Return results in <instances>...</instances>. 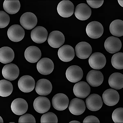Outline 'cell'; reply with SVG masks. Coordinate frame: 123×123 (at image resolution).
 <instances>
[{"label":"cell","mask_w":123,"mask_h":123,"mask_svg":"<svg viewBox=\"0 0 123 123\" xmlns=\"http://www.w3.org/2000/svg\"><path fill=\"white\" fill-rule=\"evenodd\" d=\"M10 18L8 14L3 11H0V28H4L8 25Z\"/></svg>","instance_id":"836d02e7"},{"label":"cell","mask_w":123,"mask_h":123,"mask_svg":"<svg viewBox=\"0 0 123 123\" xmlns=\"http://www.w3.org/2000/svg\"><path fill=\"white\" fill-rule=\"evenodd\" d=\"M13 85L9 81L6 80L0 81V96L2 97L9 96L12 92Z\"/></svg>","instance_id":"f546056e"},{"label":"cell","mask_w":123,"mask_h":123,"mask_svg":"<svg viewBox=\"0 0 123 123\" xmlns=\"http://www.w3.org/2000/svg\"><path fill=\"white\" fill-rule=\"evenodd\" d=\"M112 119L115 123H123V108L115 109L112 114Z\"/></svg>","instance_id":"d6a6232c"},{"label":"cell","mask_w":123,"mask_h":123,"mask_svg":"<svg viewBox=\"0 0 123 123\" xmlns=\"http://www.w3.org/2000/svg\"><path fill=\"white\" fill-rule=\"evenodd\" d=\"M57 12L61 17L68 18L73 15L74 6L73 3L68 0H64L59 3L57 7Z\"/></svg>","instance_id":"3957f363"},{"label":"cell","mask_w":123,"mask_h":123,"mask_svg":"<svg viewBox=\"0 0 123 123\" xmlns=\"http://www.w3.org/2000/svg\"><path fill=\"white\" fill-rule=\"evenodd\" d=\"M14 57V51L11 48L4 46L0 49V62L3 64H8L12 61Z\"/></svg>","instance_id":"484cf974"},{"label":"cell","mask_w":123,"mask_h":123,"mask_svg":"<svg viewBox=\"0 0 123 123\" xmlns=\"http://www.w3.org/2000/svg\"><path fill=\"white\" fill-rule=\"evenodd\" d=\"M7 36L10 40L19 42L24 39L25 31L22 27L17 24L12 25L7 31Z\"/></svg>","instance_id":"277c9868"},{"label":"cell","mask_w":123,"mask_h":123,"mask_svg":"<svg viewBox=\"0 0 123 123\" xmlns=\"http://www.w3.org/2000/svg\"><path fill=\"white\" fill-rule=\"evenodd\" d=\"M80 123V122L77 121H73L71 122H70V123Z\"/></svg>","instance_id":"74e56055"},{"label":"cell","mask_w":123,"mask_h":123,"mask_svg":"<svg viewBox=\"0 0 123 123\" xmlns=\"http://www.w3.org/2000/svg\"><path fill=\"white\" fill-rule=\"evenodd\" d=\"M54 67L53 62L48 58L41 59L37 64V68L39 72L43 75H47L52 73Z\"/></svg>","instance_id":"30bf717a"},{"label":"cell","mask_w":123,"mask_h":123,"mask_svg":"<svg viewBox=\"0 0 123 123\" xmlns=\"http://www.w3.org/2000/svg\"><path fill=\"white\" fill-rule=\"evenodd\" d=\"M3 6L6 12L9 14H14L19 11L21 5L18 0H6L4 2Z\"/></svg>","instance_id":"83f0119b"},{"label":"cell","mask_w":123,"mask_h":123,"mask_svg":"<svg viewBox=\"0 0 123 123\" xmlns=\"http://www.w3.org/2000/svg\"><path fill=\"white\" fill-rule=\"evenodd\" d=\"M2 74L6 79L10 81L14 80L19 76V68L14 64L10 63L6 64L3 68Z\"/></svg>","instance_id":"9c48e42d"},{"label":"cell","mask_w":123,"mask_h":123,"mask_svg":"<svg viewBox=\"0 0 123 123\" xmlns=\"http://www.w3.org/2000/svg\"><path fill=\"white\" fill-rule=\"evenodd\" d=\"M89 6L93 8H98L101 7L104 3V0H87Z\"/></svg>","instance_id":"d590c367"},{"label":"cell","mask_w":123,"mask_h":123,"mask_svg":"<svg viewBox=\"0 0 123 123\" xmlns=\"http://www.w3.org/2000/svg\"><path fill=\"white\" fill-rule=\"evenodd\" d=\"M102 98L105 104L112 106L116 105L119 102V95L117 91L112 89H109L104 91Z\"/></svg>","instance_id":"8fae6325"},{"label":"cell","mask_w":123,"mask_h":123,"mask_svg":"<svg viewBox=\"0 0 123 123\" xmlns=\"http://www.w3.org/2000/svg\"><path fill=\"white\" fill-rule=\"evenodd\" d=\"M58 122L57 117L52 112H49L43 114L41 118V123H55Z\"/></svg>","instance_id":"1f68e13d"},{"label":"cell","mask_w":123,"mask_h":123,"mask_svg":"<svg viewBox=\"0 0 123 123\" xmlns=\"http://www.w3.org/2000/svg\"><path fill=\"white\" fill-rule=\"evenodd\" d=\"M24 56L27 61L31 63H35L40 58L42 53L37 47L31 46L27 48L25 50Z\"/></svg>","instance_id":"cb8c5ba5"},{"label":"cell","mask_w":123,"mask_h":123,"mask_svg":"<svg viewBox=\"0 0 123 123\" xmlns=\"http://www.w3.org/2000/svg\"><path fill=\"white\" fill-rule=\"evenodd\" d=\"M83 70L77 65L70 66L66 71V77L71 83H77L80 81L83 78Z\"/></svg>","instance_id":"52a82bcc"},{"label":"cell","mask_w":123,"mask_h":123,"mask_svg":"<svg viewBox=\"0 0 123 123\" xmlns=\"http://www.w3.org/2000/svg\"><path fill=\"white\" fill-rule=\"evenodd\" d=\"M69 109L71 113L73 115H79L82 114L85 111V103L83 100L75 98L70 101Z\"/></svg>","instance_id":"603a6c76"},{"label":"cell","mask_w":123,"mask_h":123,"mask_svg":"<svg viewBox=\"0 0 123 123\" xmlns=\"http://www.w3.org/2000/svg\"><path fill=\"white\" fill-rule=\"evenodd\" d=\"M20 22L21 25L26 30H31L37 25V19L34 14L27 12L24 13L21 16Z\"/></svg>","instance_id":"8992f818"},{"label":"cell","mask_w":123,"mask_h":123,"mask_svg":"<svg viewBox=\"0 0 123 123\" xmlns=\"http://www.w3.org/2000/svg\"><path fill=\"white\" fill-rule=\"evenodd\" d=\"M58 55L60 60L64 62H69L74 58L75 50L70 45H64L58 50Z\"/></svg>","instance_id":"7402d4cb"},{"label":"cell","mask_w":123,"mask_h":123,"mask_svg":"<svg viewBox=\"0 0 123 123\" xmlns=\"http://www.w3.org/2000/svg\"><path fill=\"white\" fill-rule=\"evenodd\" d=\"M18 88L21 91L25 93L31 92L35 87V80L29 75L23 76L18 80Z\"/></svg>","instance_id":"5b68a950"},{"label":"cell","mask_w":123,"mask_h":123,"mask_svg":"<svg viewBox=\"0 0 123 123\" xmlns=\"http://www.w3.org/2000/svg\"><path fill=\"white\" fill-rule=\"evenodd\" d=\"M111 33L115 36L120 37L123 35V21L119 19L115 20L111 23L110 26Z\"/></svg>","instance_id":"f1b7e54d"},{"label":"cell","mask_w":123,"mask_h":123,"mask_svg":"<svg viewBox=\"0 0 123 123\" xmlns=\"http://www.w3.org/2000/svg\"><path fill=\"white\" fill-rule=\"evenodd\" d=\"M112 65L115 68L117 69H123V53H117L114 55L111 59Z\"/></svg>","instance_id":"4dcf8cb0"},{"label":"cell","mask_w":123,"mask_h":123,"mask_svg":"<svg viewBox=\"0 0 123 123\" xmlns=\"http://www.w3.org/2000/svg\"><path fill=\"white\" fill-rule=\"evenodd\" d=\"M75 52L76 56L80 59H87L92 53V48L89 43L82 42L76 46Z\"/></svg>","instance_id":"9a60e30c"},{"label":"cell","mask_w":123,"mask_h":123,"mask_svg":"<svg viewBox=\"0 0 123 123\" xmlns=\"http://www.w3.org/2000/svg\"><path fill=\"white\" fill-rule=\"evenodd\" d=\"M92 14L90 7L85 3H81L76 7L75 15L78 19L85 21L88 19Z\"/></svg>","instance_id":"d4e9b609"},{"label":"cell","mask_w":123,"mask_h":123,"mask_svg":"<svg viewBox=\"0 0 123 123\" xmlns=\"http://www.w3.org/2000/svg\"><path fill=\"white\" fill-rule=\"evenodd\" d=\"M73 91L75 95L78 98H85L90 94L91 88L87 83L80 81L75 85Z\"/></svg>","instance_id":"e0dca14e"},{"label":"cell","mask_w":123,"mask_h":123,"mask_svg":"<svg viewBox=\"0 0 123 123\" xmlns=\"http://www.w3.org/2000/svg\"><path fill=\"white\" fill-rule=\"evenodd\" d=\"M86 80L88 84L93 87L101 85L103 82L104 77L101 71L98 70H91L87 74Z\"/></svg>","instance_id":"d6986e66"},{"label":"cell","mask_w":123,"mask_h":123,"mask_svg":"<svg viewBox=\"0 0 123 123\" xmlns=\"http://www.w3.org/2000/svg\"><path fill=\"white\" fill-rule=\"evenodd\" d=\"M11 108L14 114L22 115L25 113L28 110V104L25 100L21 98H18L13 101Z\"/></svg>","instance_id":"44dd1931"},{"label":"cell","mask_w":123,"mask_h":123,"mask_svg":"<svg viewBox=\"0 0 123 123\" xmlns=\"http://www.w3.org/2000/svg\"><path fill=\"white\" fill-rule=\"evenodd\" d=\"M103 104L102 98L97 94H92L86 99V105L87 108L92 111H97L99 110L102 107Z\"/></svg>","instance_id":"5bb4252c"},{"label":"cell","mask_w":123,"mask_h":123,"mask_svg":"<svg viewBox=\"0 0 123 123\" xmlns=\"http://www.w3.org/2000/svg\"><path fill=\"white\" fill-rule=\"evenodd\" d=\"M69 104L68 97L64 94H56L52 98V105L57 111H64L68 108Z\"/></svg>","instance_id":"ba28073f"},{"label":"cell","mask_w":123,"mask_h":123,"mask_svg":"<svg viewBox=\"0 0 123 123\" xmlns=\"http://www.w3.org/2000/svg\"><path fill=\"white\" fill-rule=\"evenodd\" d=\"M83 123H100L99 119L94 116H89L84 119Z\"/></svg>","instance_id":"8d00e7d4"},{"label":"cell","mask_w":123,"mask_h":123,"mask_svg":"<svg viewBox=\"0 0 123 123\" xmlns=\"http://www.w3.org/2000/svg\"><path fill=\"white\" fill-rule=\"evenodd\" d=\"M122 42L119 38L114 36L107 38L104 43L105 49L109 53H115L119 52L122 48Z\"/></svg>","instance_id":"2e32d148"},{"label":"cell","mask_w":123,"mask_h":123,"mask_svg":"<svg viewBox=\"0 0 123 123\" xmlns=\"http://www.w3.org/2000/svg\"><path fill=\"white\" fill-rule=\"evenodd\" d=\"M48 33L43 27L37 26L32 30L31 32V38L34 42L37 43H43L47 39Z\"/></svg>","instance_id":"4fadbf2b"},{"label":"cell","mask_w":123,"mask_h":123,"mask_svg":"<svg viewBox=\"0 0 123 123\" xmlns=\"http://www.w3.org/2000/svg\"><path fill=\"white\" fill-rule=\"evenodd\" d=\"M0 122L1 123H3V119L1 117H0Z\"/></svg>","instance_id":"f35d334b"},{"label":"cell","mask_w":123,"mask_h":123,"mask_svg":"<svg viewBox=\"0 0 123 123\" xmlns=\"http://www.w3.org/2000/svg\"><path fill=\"white\" fill-rule=\"evenodd\" d=\"M109 85L115 90H120L123 87V75L120 73H114L110 76Z\"/></svg>","instance_id":"4316f807"},{"label":"cell","mask_w":123,"mask_h":123,"mask_svg":"<svg viewBox=\"0 0 123 123\" xmlns=\"http://www.w3.org/2000/svg\"><path fill=\"white\" fill-rule=\"evenodd\" d=\"M33 107L35 111L38 113H45L50 108V101L46 97H39L34 101Z\"/></svg>","instance_id":"ac0fdd59"},{"label":"cell","mask_w":123,"mask_h":123,"mask_svg":"<svg viewBox=\"0 0 123 123\" xmlns=\"http://www.w3.org/2000/svg\"><path fill=\"white\" fill-rule=\"evenodd\" d=\"M52 90V84L47 79H42L37 82L35 91L39 95L47 96L50 94Z\"/></svg>","instance_id":"ffe728a7"},{"label":"cell","mask_w":123,"mask_h":123,"mask_svg":"<svg viewBox=\"0 0 123 123\" xmlns=\"http://www.w3.org/2000/svg\"><path fill=\"white\" fill-rule=\"evenodd\" d=\"M18 123H36V121L32 115L26 114L22 115L19 119Z\"/></svg>","instance_id":"e575fe53"},{"label":"cell","mask_w":123,"mask_h":123,"mask_svg":"<svg viewBox=\"0 0 123 123\" xmlns=\"http://www.w3.org/2000/svg\"><path fill=\"white\" fill-rule=\"evenodd\" d=\"M86 31L90 37L96 39L100 37L103 34L104 27L98 21H92L87 25Z\"/></svg>","instance_id":"6da1fadb"},{"label":"cell","mask_w":123,"mask_h":123,"mask_svg":"<svg viewBox=\"0 0 123 123\" xmlns=\"http://www.w3.org/2000/svg\"><path fill=\"white\" fill-rule=\"evenodd\" d=\"M106 63L105 55L99 52H95L90 56L89 63L90 66L95 70H99L103 68Z\"/></svg>","instance_id":"7a4b0ae2"},{"label":"cell","mask_w":123,"mask_h":123,"mask_svg":"<svg viewBox=\"0 0 123 123\" xmlns=\"http://www.w3.org/2000/svg\"><path fill=\"white\" fill-rule=\"evenodd\" d=\"M65 37L62 32L59 31H53L50 32L48 38V42L53 48H58L63 45Z\"/></svg>","instance_id":"7c38bea8"}]
</instances>
